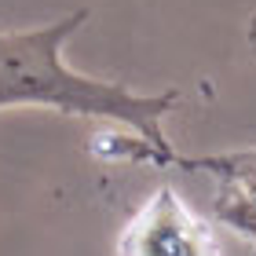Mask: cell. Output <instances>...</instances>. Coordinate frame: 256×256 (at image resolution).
<instances>
[{
    "label": "cell",
    "instance_id": "obj_1",
    "mask_svg": "<svg viewBox=\"0 0 256 256\" xmlns=\"http://www.w3.org/2000/svg\"><path fill=\"white\" fill-rule=\"evenodd\" d=\"M88 11L77 8L52 26L0 33V110L8 106H48L74 118H106L121 121L158 150V165H172V143L161 132V118L180 102V92L139 96V92L74 74L62 62V44L77 26H84Z\"/></svg>",
    "mask_w": 256,
    "mask_h": 256
},
{
    "label": "cell",
    "instance_id": "obj_2",
    "mask_svg": "<svg viewBox=\"0 0 256 256\" xmlns=\"http://www.w3.org/2000/svg\"><path fill=\"white\" fill-rule=\"evenodd\" d=\"M118 256H220V246L176 190L158 187L118 234Z\"/></svg>",
    "mask_w": 256,
    "mask_h": 256
},
{
    "label": "cell",
    "instance_id": "obj_3",
    "mask_svg": "<svg viewBox=\"0 0 256 256\" xmlns=\"http://www.w3.org/2000/svg\"><path fill=\"white\" fill-rule=\"evenodd\" d=\"M172 165L202 168L208 176H216V202H212L216 220L256 246V150L208 154V158L172 154Z\"/></svg>",
    "mask_w": 256,
    "mask_h": 256
},
{
    "label": "cell",
    "instance_id": "obj_4",
    "mask_svg": "<svg viewBox=\"0 0 256 256\" xmlns=\"http://www.w3.org/2000/svg\"><path fill=\"white\" fill-rule=\"evenodd\" d=\"M249 44H252V52H256V18L249 22Z\"/></svg>",
    "mask_w": 256,
    "mask_h": 256
}]
</instances>
